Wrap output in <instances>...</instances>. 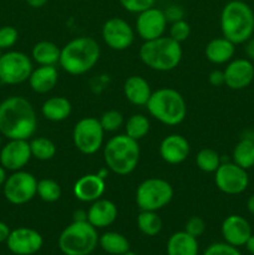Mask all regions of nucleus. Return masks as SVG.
<instances>
[{"mask_svg": "<svg viewBox=\"0 0 254 255\" xmlns=\"http://www.w3.org/2000/svg\"><path fill=\"white\" fill-rule=\"evenodd\" d=\"M37 128L34 106L22 96H10L0 102V133L7 139H29Z\"/></svg>", "mask_w": 254, "mask_h": 255, "instance_id": "1", "label": "nucleus"}, {"mask_svg": "<svg viewBox=\"0 0 254 255\" xmlns=\"http://www.w3.org/2000/svg\"><path fill=\"white\" fill-rule=\"evenodd\" d=\"M101 49L99 42L89 36H80L70 40L60 52L59 65L70 75H84L99 62Z\"/></svg>", "mask_w": 254, "mask_h": 255, "instance_id": "2", "label": "nucleus"}, {"mask_svg": "<svg viewBox=\"0 0 254 255\" xmlns=\"http://www.w3.org/2000/svg\"><path fill=\"white\" fill-rule=\"evenodd\" d=\"M222 35L233 44L248 41L254 34V11L242 0H231L221 12Z\"/></svg>", "mask_w": 254, "mask_h": 255, "instance_id": "3", "label": "nucleus"}, {"mask_svg": "<svg viewBox=\"0 0 254 255\" xmlns=\"http://www.w3.org/2000/svg\"><path fill=\"white\" fill-rule=\"evenodd\" d=\"M141 157L138 141L124 134L111 137L104 146V161L109 171L127 176L137 168Z\"/></svg>", "mask_w": 254, "mask_h": 255, "instance_id": "4", "label": "nucleus"}, {"mask_svg": "<svg viewBox=\"0 0 254 255\" xmlns=\"http://www.w3.org/2000/svg\"><path fill=\"white\" fill-rule=\"evenodd\" d=\"M139 59L148 69L159 72L172 71L182 60V46L169 36L144 41L139 47Z\"/></svg>", "mask_w": 254, "mask_h": 255, "instance_id": "5", "label": "nucleus"}, {"mask_svg": "<svg viewBox=\"0 0 254 255\" xmlns=\"http://www.w3.org/2000/svg\"><path fill=\"white\" fill-rule=\"evenodd\" d=\"M148 114L166 126H177L187 116V104L177 90L162 87L152 92L146 105Z\"/></svg>", "mask_w": 254, "mask_h": 255, "instance_id": "6", "label": "nucleus"}, {"mask_svg": "<svg viewBox=\"0 0 254 255\" xmlns=\"http://www.w3.org/2000/svg\"><path fill=\"white\" fill-rule=\"evenodd\" d=\"M99 237L87 221H74L61 232L57 244L64 255H90L99 246Z\"/></svg>", "mask_w": 254, "mask_h": 255, "instance_id": "7", "label": "nucleus"}, {"mask_svg": "<svg viewBox=\"0 0 254 255\" xmlns=\"http://www.w3.org/2000/svg\"><path fill=\"white\" fill-rule=\"evenodd\" d=\"M173 198V187L166 179H144L136 189V203L141 211L158 212L164 208Z\"/></svg>", "mask_w": 254, "mask_h": 255, "instance_id": "8", "label": "nucleus"}, {"mask_svg": "<svg viewBox=\"0 0 254 255\" xmlns=\"http://www.w3.org/2000/svg\"><path fill=\"white\" fill-rule=\"evenodd\" d=\"M105 129L100 120L95 117H85L76 122L72 131V141L75 147L82 154H95L104 144Z\"/></svg>", "mask_w": 254, "mask_h": 255, "instance_id": "9", "label": "nucleus"}, {"mask_svg": "<svg viewBox=\"0 0 254 255\" xmlns=\"http://www.w3.org/2000/svg\"><path fill=\"white\" fill-rule=\"evenodd\" d=\"M36 191L37 179L34 174L22 169L12 172L2 184L5 199L15 206L29 203L36 197Z\"/></svg>", "mask_w": 254, "mask_h": 255, "instance_id": "10", "label": "nucleus"}, {"mask_svg": "<svg viewBox=\"0 0 254 255\" xmlns=\"http://www.w3.org/2000/svg\"><path fill=\"white\" fill-rule=\"evenodd\" d=\"M32 61L21 51H7L0 56V82L4 85H20L31 75Z\"/></svg>", "mask_w": 254, "mask_h": 255, "instance_id": "11", "label": "nucleus"}, {"mask_svg": "<svg viewBox=\"0 0 254 255\" xmlns=\"http://www.w3.org/2000/svg\"><path fill=\"white\" fill-rule=\"evenodd\" d=\"M214 183L222 193L237 196L248 188V171L239 167L233 161H224L214 172Z\"/></svg>", "mask_w": 254, "mask_h": 255, "instance_id": "12", "label": "nucleus"}, {"mask_svg": "<svg viewBox=\"0 0 254 255\" xmlns=\"http://www.w3.org/2000/svg\"><path fill=\"white\" fill-rule=\"evenodd\" d=\"M105 44L115 51L127 50L134 40V31L131 25L121 17H111L106 20L101 30Z\"/></svg>", "mask_w": 254, "mask_h": 255, "instance_id": "13", "label": "nucleus"}, {"mask_svg": "<svg viewBox=\"0 0 254 255\" xmlns=\"http://www.w3.org/2000/svg\"><path fill=\"white\" fill-rule=\"evenodd\" d=\"M168 21L164 16L163 10L152 6L137 14L136 31L143 41H149L163 36Z\"/></svg>", "mask_w": 254, "mask_h": 255, "instance_id": "14", "label": "nucleus"}, {"mask_svg": "<svg viewBox=\"0 0 254 255\" xmlns=\"http://www.w3.org/2000/svg\"><path fill=\"white\" fill-rule=\"evenodd\" d=\"M42 244L41 234L27 227L12 229L6 241L7 249L15 255H34L42 248Z\"/></svg>", "mask_w": 254, "mask_h": 255, "instance_id": "15", "label": "nucleus"}, {"mask_svg": "<svg viewBox=\"0 0 254 255\" xmlns=\"http://www.w3.org/2000/svg\"><path fill=\"white\" fill-rule=\"evenodd\" d=\"M31 157L27 139H9L0 149V164L6 171H20L29 163Z\"/></svg>", "mask_w": 254, "mask_h": 255, "instance_id": "16", "label": "nucleus"}, {"mask_svg": "<svg viewBox=\"0 0 254 255\" xmlns=\"http://www.w3.org/2000/svg\"><path fill=\"white\" fill-rule=\"evenodd\" d=\"M224 85L231 90L247 89L254 80V65L249 59H233L227 64Z\"/></svg>", "mask_w": 254, "mask_h": 255, "instance_id": "17", "label": "nucleus"}, {"mask_svg": "<svg viewBox=\"0 0 254 255\" xmlns=\"http://www.w3.org/2000/svg\"><path fill=\"white\" fill-rule=\"evenodd\" d=\"M222 237L224 242L231 246L243 247L252 236V227L244 217L238 214H231L222 222Z\"/></svg>", "mask_w": 254, "mask_h": 255, "instance_id": "18", "label": "nucleus"}, {"mask_svg": "<svg viewBox=\"0 0 254 255\" xmlns=\"http://www.w3.org/2000/svg\"><path fill=\"white\" fill-rule=\"evenodd\" d=\"M189 142L182 134H168L159 144V156L169 164H179L184 162L189 156Z\"/></svg>", "mask_w": 254, "mask_h": 255, "instance_id": "19", "label": "nucleus"}, {"mask_svg": "<svg viewBox=\"0 0 254 255\" xmlns=\"http://www.w3.org/2000/svg\"><path fill=\"white\" fill-rule=\"evenodd\" d=\"M106 182L97 173H89L80 177L74 184V196L77 201L92 203L104 196Z\"/></svg>", "mask_w": 254, "mask_h": 255, "instance_id": "20", "label": "nucleus"}, {"mask_svg": "<svg viewBox=\"0 0 254 255\" xmlns=\"http://www.w3.org/2000/svg\"><path fill=\"white\" fill-rule=\"evenodd\" d=\"M119 216V211L114 202L109 199H97L92 202L87 211V222L96 229H102L115 223Z\"/></svg>", "mask_w": 254, "mask_h": 255, "instance_id": "21", "label": "nucleus"}, {"mask_svg": "<svg viewBox=\"0 0 254 255\" xmlns=\"http://www.w3.org/2000/svg\"><path fill=\"white\" fill-rule=\"evenodd\" d=\"M29 85L31 90L36 94H47L57 85L59 81V71L54 65H45L32 70L29 77Z\"/></svg>", "mask_w": 254, "mask_h": 255, "instance_id": "22", "label": "nucleus"}, {"mask_svg": "<svg viewBox=\"0 0 254 255\" xmlns=\"http://www.w3.org/2000/svg\"><path fill=\"white\" fill-rule=\"evenodd\" d=\"M124 94L129 104L134 106H146L152 95V90L144 77L133 75L125 81Z\"/></svg>", "mask_w": 254, "mask_h": 255, "instance_id": "23", "label": "nucleus"}, {"mask_svg": "<svg viewBox=\"0 0 254 255\" xmlns=\"http://www.w3.org/2000/svg\"><path fill=\"white\" fill-rule=\"evenodd\" d=\"M204 54L208 61L216 65L228 64L231 60H233L236 54V44L229 41L224 36L212 39L207 44Z\"/></svg>", "mask_w": 254, "mask_h": 255, "instance_id": "24", "label": "nucleus"}, {"mask_svg": "<svg viewBox=\"0 0 254 255\" xmlns=\"http://www.w3.org/2000/svg\"><path fill=\"white\" fill-rule=\"evenodd\" d=\"M166 251L167 255H198L199 246L197 238L186 231H181L169 237Z\"/></svg>", "mask_w": 254, "mask_h": 255, "instance_id": "25", "label": "nucleus"}, {"mask_svg": "<svg viewBox=\"0 0 254 255\" xmlns=\"http://www.w3.org/2000/svg\"><path fill=\"white\" fill-rule=\"evenodd\" d=\"M71 112V102L64 96L50 97L41 106L42 116L51 122L65 121L67 117H70Z\"/></svg>", "mask_w": 254, "mask_h": 255, "instance_id": "26", "label": "nucleus"}, {"mask_svg": "<svg viewBox=\"0 0 254 255\" xmlns=\"http://www.w3.org/2000/svg\"><path fill=\"white\" fill-rule=\"evenodd\" d=\"M61 49L52 41H39L31 50V57L39 66L59 64Z\"/></svg>", "mask_w": 254, "mask_h": 255, "instance_id": "27", "label": "nucleus"}, {"mask_svg": "<svg viewBox=\"0 0 254 255\" xmlns=\"http://www.w3.org/2000/svg\"><path fill=\"white\" fill-rule=\"evenodd\" d=\"M99 246L105 253L111 255H122L129 252L128 239L117 232H106L100 236Z\"/></svg>", "mask_w": 254, "mask_h": 255, "instance_id": "28", "label": "nucleus"}, {"mask_svg": "<svg viewBox=\"0 0 254 255\" xmlns=\"http://www.w3.org/2000/svg\"><path fill=\"white\" fill-rule=\"evenodd\" d=\"M232 161L244 169L254 167V141L252 137H244L234 146Z\"/></svg>", "mask_w": 254, "mask_h": 255, "instance_id": "29", "label": "nucleus"}, {"mask_svg": "<svg viewBox=\"0 0 254 255\" xmlns=\"http://www.w3.org/2000/svg\"><path fill=\"white\" fill-rule=\"evenodd\" d=\"M137 227L147 237H156L162 231V219L157 212L141 211L137 216Z\"/></svg>", "mask_w": 254, "mask_h": 255, "instance_id": "30", "label": "nucleus"}, {"mask_svg": "<svg viewBox=\"0 0 254 255\" xmlns=\"http://www.w3.org/2000/svg\"><path fill=\"white\" fill-rule=\"evenodd\" d=\"M149 132V120L142 114H134L127 119L125 124V133L131 138L139 141Z\"/></svg>", "mask_w": 254, "mask_h": 255, "instance_id": "31", "label": "nucleus"}, {"mask_svg": "<svg viewBox=\"0 0 254 255\" xmlns=\"http://www.w3.org/2000/svg\"><path fill=\"white\" fill-rule=\"evenodd\" d=\"M29 143L31 156L37 161H50L56 154V146L46 137H35Z\"/></svg>", "mask_w": 254, "mask_h": 255, "instance_id": "32", "label": "nucleus"}, {"mask_svg": "<svg viewBox=\"0 0 254 255\" xmlns=\"http://www.w3.org/2000/svg\"><path fill=\"white\" fill-rule=\"evenodd\" d=\"M197 167L206 173H214L222 163V157L213 148H202L196 157Z\"/></svg>", "mask_w": 254, "mask_h": 255, "instance_id": "33", "label": "nucleus"}, {"mask_svg": "<svg viewBox=\"0 0 254 255\" xmlns=\"http://www.w3.org/2000/svg\"><path fill=\"white\" fill-rule=\"evenodd\" d=\"M61 187L56 181L44 178L37 181L36 196L46 203H54L61 198Z\"/></svg>", "mask_w": 254, "mask_h": 255, "instance_id": "34", "label": "nucleus"}, {"mask_svg": "<svg viewBox=\"0 0 254 255\" xmlns=\"http://www.w3.org/2000/svg\"><path fill=\"white\" fill-rule=\"evenodd\" d=\"M124 122V115L117 110H109V111L104 112L100 119V124L105 132H116L117 129L121 128Z\"/></svg>", "mask_w": 254, "mask_h": 255, "instance_id": "35", "label": "nucleus"}, {"mask_svg": "<svg viewBox=\"0 0 254 255\" xmlns=\"http://www.w3.org/2000/svg\"><path fill=\"white\" fill-rule=\"evenodd\" d=\"M189 35H191V26H189V24L184 19L172 22L171 26H169L168 36L171 39L176 40L179 44L186 41L189 37Z\"/></svg>", "mask_w": 254, "mask_h": 255, "instance_id": "36", "label": "nucleus"}, {"mask_svg": "<svg viewBox=\"0 0 254 255\" xmlns=\"http://www.w3.org/2000/svg\"><path fill=\"white\" fill-rule=\"evenodd\" d=\"M17 39H19V32L14 26L6 25V26L0 27V49L1 50H7L14 46Z\"/></svg>", "mask_w": 254, "mask_h": 255, "instance_id": "37", "label": "nucleus"}, {"mask_svg": "<svg viewBox=\"0 0 254 255\" xmlns=\"http://www.w3.org/2000/svg\"><path fill=\"white\" fill-rule=\"evenodd\" d=\"M202 255H242L237 247L226 243H213L203 252Z\"/></svg>", "mask_w": 254, "mask_h": 255, "instance_id": "38", "label": "nucleus"}, {"mask_svg": "<svg viewBox=\"0 0 254 255\" xmlns=\"http://www.w3.org/2000/svg\"><path fill=\"white\" fill-rule=\"evenodd\" d=\"M119 1L126 11L133 14H138L143 10L149 9L154 4V0H119Z\"/></svg>", "mask_w": 254, "mask_h": 255, "instance_id": "39", "label": "nucleus"}, {"mask_svg": "<svg viewBox=\"0 0 254 255\" xmlns=\"http://www.w3.org/2000/svg\"><path fill=\"white\" fill-rule=\"evenodd\" d=\"M184 231L188 234H191L192 237L198 239L199 237L203 236V233L206 232V222H204L201 217H191V218L186 222Z\"/></svg>", "mask_w": 254, "mask_h": 255, "instance_id": "40", "label": "nucleus"}, {"mask_svg": "<svg viewBox=\"0 0 254 255\" xmlns=\"http://www.w3.org/2000/svg\"><path fill=\"white\" fill-rule=\"evenodd\" d=\"M163 12L167 21L171 22V24L174 21H178V20H182L184 16L183 9L181 6H178V5H171L166 10H163Z\"/></svg>", "mask_w": 254, "mask_h": 255, "instance_id": "41", "label": "nucleus"}, {"mask_svg": "<svg viewBox=\"0 0 254 255\" xmlns=\"http://www.w3.org/2000/svg\"><path fill=\"white\" fill-rule=\"evenodd\" d=\"M208 80L212 86H222V85H224V72L221 70H213L209 74Z\"/></svg>", "mask_w": 254, "mask_h": 255, "instance_id": "42", "label": "nucleus"}, {"mask_svg": "<svg viewBox=\"0 0 254 255\" xmlns=\"http://www.w3.org/2000/svg\"><path fill=\"white\" fill-rule=\"evenodd\" d=\"M246 46H244V51H246L247 59H249L251 61H254V37H251L248 41L244 42Z\"/></svg>", "mask_w": 254, "mask_h": 255, "instance_id": "43", "label": "nucleus"}, {"mask_svg": "<svg viewBox=\"0 0 254 255\" xmlns=\"http://www.w3.org/2000/svg\"><path fill=\"white\" fill-rule=\"evenodd\" d=\"M10 232H11V229L9 228V226L6 223H4V222H0V243L7 241V238L10 236Z\"/></svg>", "mask_w": 254, "mask_h": 255, "instance_id": "44", "label": "nucleus"}, {"mask_svg": "<svg viewBox=\"0 0 254 255\" xmlns=\"http://www.w3.org/2000/svg\"><path fill=\"white\" fill-rule=\"evenodd\" d=\"M25 1H26V4L29 6L34 7V9H39V7L44 6L49 0H25Z\"/></svg>", "mask_w": 254, "mask_h": 255, "instance_id": "45", "label": "nucleus"}, {"mask_svg": "<svg viewBox=\"0 0 254 255\" xmlns=\"http://www.w3.org/2000/svg\"><path fill=\"white\" fill-rule=\"evenodd\" d=\"M74 221H76V222L87 221V212L81 211V209H79V211H76V212H75V213H74Z\"/></svg>", "mask_w": 254, "mask_h": 255, "instance_id": "46", "label": "nucleus"}, {"mask_svg": "<svg viewBox=\"0 0 254 255\" xmlns=\"http://www.w3.org/2000/svg\"><path fill=\"white\" fill-rule=\"evenodd\" d=\"M247 248V252H248L249 254L254 255V234H252L251 237H249V239L247 241L246 246H244Z\"/></svg>", "mask_w": 254, "mask_h": 255, "instance_id": "47", "label": "nucleus"}, {"mask_svg": "<svg viewBox=\"0 0 254 255\" xmlns=\"http://www.w3.org/2000/svg\"><path fill=\"white\" fill-rule=\"evenodd\" d=\"M247 209H248L249 213L254 216V193L252 194L248 198V201H247Z\"/></svg>", "mask_w": 254, "mask_h": 255, "instance_id": "48", "label": "nucleus"}, {"mask_svg": "<svg viewBox=\"0 0 254 255\" xmlns=\"http://www.w3.org/2000/svg\"><path fill=\"white\" fill-rule=\"evenodd\" d=\"M5 179H6V169L0 164V187H2Z\"/></svg>", "mask_w": 254, "mask_h": 255, "instance_id": "49", "label": "nucleus"}, {"mask_svg": "<svg viewBox=\"0 0 254 255\" xmlns=\"http://www.w3.org/2000/svg\"><path fill=\"white\" fill-rule=\"evenodd\" d=\"M122 255H137L136 253H132V252H127V253L122 254Z\"/></svg>", "mask_w": 254, "mask_h": 255, "instance_id": "50", "label": "nucleus"}, {"mask_svg": "<svg viewBox=\"0 0 254 255\" xmlns=\"http://www.w3.org/2000/svg\"><path fill=\"white\" fill-rule=\"evenodd\" d=\"M0 147H1V133H0Z\"/></svg>", "mask_w": 254, "mask_h": 255, "instance_id": "51", "label": "nucleus"}, {"mask_svg": "<svg viewBox=\"0 0 254 255\" xmlns=\"http://www.w3.org/2000/svg\"><path fill=\"white\" fill-rule=\"evenodd\" d=\"M252 139H253V141H254V131H253V133H252Z\"/></svg>", "mask_w": 254, "mask_h": 255, "instance_id": "52", "label": "nucleus"}, {"mask_svg": "<svg viewBox=\"0 0 254 255\" xmlns=\"http://www.w3.org/2000/svg\"><path fill=\"white\" fill-rule=\"evenodd\" d=\"M1 54H2V50L0 49V56H1Z\"/></svg>", "mask_w": 254, "mask_h": 255, "instance_id": "53", "label": "nucleus"}]
</instances>
